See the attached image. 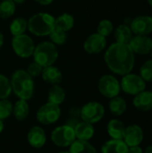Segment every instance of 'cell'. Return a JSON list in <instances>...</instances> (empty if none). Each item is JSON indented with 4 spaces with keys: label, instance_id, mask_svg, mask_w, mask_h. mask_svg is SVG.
Listing matches in <instances>:
<instances>
[{
    "label": "cell",
    "instance_id": "cell-1",
    "mask_svg": "<svg viewBox=\"0 0 152 153\" xmlns=\"http://www.w3.org/2000/svg\"><path fill=\"white\" fill-rule=\"evenodd\" d=\"M104 61L113 74L123 76L133 71L135 54L128 44L114 42L106 48Z\"/></svg>",
    "mask_w": 152,
    "mask_h": 153
},
{
    "label": "cell",
    "instance_id": "cell-2",
    "mask_svg": "<svg viewBox=\"0 0 152 153\" xmlns=\"http://www.w3.org/2000/svg\"><path fill=\"white\" fill-rule=\"evenodd\" d=\"M12 91L21 100H29L33 97L35 83L33 78L26 70L18 69L13 72L10 79Z\"/></svg>",
    "mask_w": 152,
    "mask_h": 153
},
{
    "label": "cell",
    "instance_id": "cell-3",
    "mask_svg": "<svg viewBox=\"0 0 152 153\" xmlns=\"http://www.w3.org/2000/svg\"><path fill=\"white\" fill-rule=\"evenodd\" d=\"M55 27V17L48 13L39 12L30 17L27 30L37 37H45L48 36Z\"/></svg>",
    "mask_w": 152,
    "mask_h": 153
},
{
    "label": "cell",
    "instance_id": "cell-4",
    "mask_svg": "<svg viewBox=\"0 0 152 153\" xmlns=\"http://www.w3.org/2000/svg\"><path fill=\"white\" fill-rule=\"evenodd\" d=\"M32 56L33 61L44 68L54 65L58 58V50L51 41H43L35 47Z\"/></svg>",
    "mask_w": 152,
    "mask_h": 153
},
{
    "label": "cell",
    "instance_id": "cell-5",
    "mask_svg": "<svg viewBox=\"0 0 152 153\" xmlns=\"http://www.w3.org/2000/svg\"><path fill=\"white\" fill-rule=\"evenodd\" d=\"M121 91L125 93L132 96H135L138 93L146 90L147 82L142 78L140 74H133L132 72L122 76L120 81Z\"/></svg>",
    "mask_w": 152,
    "mask_h": 153
},
{
    "label": "cell",
    "instance_id": "cell-6",
    "mask_svg": "<svg viewBox=\"0 0 152 153\" xmlns=\"http://www.w3.org/2000/svg\"><path fill=\"white\" fill-rule=\"evenodd\" d=\"M11 45L14 54L21 58H28L31 56L36 47L33 39L25 33L13 36Z\"/></svg>",
    "mask_w": 152,
    "mask_h": 153
},
{
    "label": "cell",
    "instance_id": "cell-7",
    "mask_svg": "<svg viewBox=\"0 0 152 153\" xmlns=\"http://www.w3.org/2000/svg\"><path fill=\"white\" fill-rule=\"evenodd\" d=\"M105 113V107L101 103L98 101H90L81 108L80 117L82 121L94 125L104 117Z\"/></svg>",
    "mask_w": 152,
    "mask_h": 153
},
{
    "label": "cell",
    "instance_id": "cell-8",
    "mask_svg": "<svg viewBox=\"0 0 152 153\" xmlns=\"http://www.w3.org/2000/svg\"><path fill=\"white\" fill-rule=\"evenodd\" d=\"M75 140L74 128L69 125L57 126L51 133V141L57 147H69Z\"/></svg>",
    "mask_w": 152,
    "mask_h": 153
},
{
    "label": "cell",
    "instance_id": "cell-9",
    "mask_svg": "<svg viewBox=\"0 0 152 153\" xmlns=\"http://www.w3.org/2000/svg\"><path fill=\"white\" fill-rule=\"evenodd\" d=\"M98 90L102 96L112 99L119 96L121 92L120 82L112 74H104L98 82Z\"/></svg>",
    "mask_w": 152,
    "mask_h": 153
},
{
    "label": "cell",
    "instance_id": "cell-10",
    "mask_svg": "<svg viewBox=\"0 0 152 153\" xmlns=\"http://www.w3.org/2000/svg\"><path fill=\"white\" fill-rule=\"evenodd\" d=\"M61 117V108L58 105L47 102L42 105L37 111L36 118L41 125L49 126L55 124Z\"/></svg>",
    "mask_w": 152,
    "mask_h": 153
},
{
    "label": "cell",
    "instance_id": "cell-11",
    "mask_svg": "<svg viewBox=\"0 0 152 153\" xmlns=\"http://www.w3.org/2000/svg\"><path fill=\"white\" fill-rule=\"evenodd\" d=\"M108 47L107 38L98 32L90 34L83 43V49L86 53L96 55L103 52Z\"/></svg>",
    "mask_w": 152,
    "mask_h": 153
},
{
    "label": "cell",
    "instance_id": "cell-12",
    "mask_svg": "<svg viewBox=\"0 0 152 153\" xmlns=\"http://www.w3.org/2000/svg\"><path fill=\"white\" fill-rule=\"evenodd\" d=\"M134 54L145 56L152 48V39L149 35H134L128 43Z\"/></svg>",
    "mask_w": 152,
    "mask_h": 153
},
{
    "label": "cell",
    "instance_id": "cell-13",
    "mask_svg": "<svg viewBox=\"0 0 152 153\" xmlns=\"http://www.w3.org/2000/svg\"><path fill=\"white\" fill-rule=\"evenodd\" d=\"M130 28L133 35H150L152 33V16L139 15L132 19Z\"/></svg>",
    "mask_w": 152,
    "mask_h": 153
},
{
    "label": "cell",
    "instance_id": "cell-14",
    "mask_svg": "<svg viewBox=\"0 0 152 153\" xmlns=\"http://www.w3.org/2000/svg\"><path fill=\"white\" fill-rule=\"evenodd\" d=\"M144 139L143 129L136 124L130 125L125 127V135L123 141L127 144L128 147L141 145Z\"/></svg>",
    "mask_w": 152,
    "mask_h": 153
},
{
    "label": "cell",
    "instance_id": "cell-15",
    "mask_svg": "<svg viewBox=\"0 0 152 153\" xmlns=\"http://www.w3.org/2000/svg\"><path fill=\"white\" fill-rule=\"evenodd\" d=\"M27 141L32 148H42L47 142V135L45 130L39 126H32L27 134Z\"/></svg>",
    "mask_w": 152,
    "mask_h": 153
},
{
    "label": "cell",
    "instance_id": "cell-16",
    "mask_svg": "<svg viewBox=\"0 0 152 153\" xmlns=\"http://www.w3.org/2000/svg\"><path fill=\"white\" fill-rule=\"evenodd\" d=\"M133 105L142 112H149L152 110V91L144 90L133 97Z\"/></svg>",
    "mask_w": 152,
    "mask_h": 153
},
{
    "label": "cell",
    "instance_id": "cell-17",
    "mask_svg": "<svg viewBox=\"0 0 152 153\" xmlns=\"http://www.w3.org/2000/svg\"><path fill=\"white\" fill-rule=\"evenodd\" d=\"M74 133L77 140L90 141L95 134V129L92 124L82 121L74 126Z\"/></svg>",
    "mask_w": 152,
    "mask_h": 153
},
{
    "label": "cell",
    "instance_id": "cell-18",
    "mask_svg": "<svg viewBox=\"0 0 152 153\" xmlns=\"http://www.w3.org/2000/svg\"><path fill=\"white\" fill-rule=\"evenodd\" d=\"M125 126L123 121L114 118L111 119L107 125V132L111 139L114 140H123L125 132Z\"/></svg>",
    "mask_w": 152,
    "mask_h": 153
},
{
    "label": "cell",
    "instance_id": "cell-19",
    "mask_svg": "<svg viewBox=\"0 0 152 153\" xmlns=\"http://www.w3.org/2000/svg\"><path fill=\"white\" fill-rule=\"evenodd\" d=\"M41 77L44 82L51 85L60 84V82L63 80L62 72L56 66L54 65L44 67L41 73Z\"/></svg>",
    "mask_w": 152,
    "mask_h": 153
},
{
    "label": "cell",
    "instance_id": "cell-20",
    "mask_svg": "<svg viewBox=\"0 0 152 153\" xmlns=\"http://www.w3.org/2000/svg\"><path fill=\"white\" fill-rule=\"evenodd\" d=\"M128 146L123 140L111 139L101 146V153H128Z\"/></svg>",
    "mask_w": 152,
    "mask_h": 153
},
{
    "label": "cell",
    "instance_id": "cell-21",
    "mask_svg": "<svg viewBox=\"0 0 152 153\" xmlns=\"http://www.w3.org/2000/svg\"><path fill=\"white\" fill-rule=\"evenodd\" d=\"M114 38L116 42L128 44L132 38L133 37V33L129 25L125 23H122L118 25L116 29H114Z\"/></svg>",
    "mask_w": 152,
    "mask_h": 153
},
{
    "label": "cell",
    "instance_id": "cell-22",
    "mask_svg": "<svg viewBox=\"0 0 152 153\" xmlns=\"http://www.w3.org/2000/svg\"><path fill=\"white\" fill-rule=\"evenodd\" d=\"M108 108L113 116L120 117L125 113L127 109V103L124 98L116 96L110 99V101L108 103Z\"/></svg>",
    "mask_w": 152,
    "mask_h": 153
},
{
    "label": "cell",
    "instance_id": "cell-23",
    "mask_svg": "<svg viewBox=\"0 0 152 153\" xmlns=\"http://www.w3.org/2000/svg\"><path fill=\"white\" fill-rule=\"evenodd\" d=\"M30 113V106L28 100L19 99L14 105H13V114L16 120L23 121L25 120Z\"/></svg>",
    "mask_w": 152,
    "mask_h": 153
},
{
    "label": "cell",
    "instance_id": "cell-24",
    "mask_svg": "<svg viewBox=\"0 0 152 153\" xmlns=\"http://www.w3.org/2000/svg\"><path fill=\"white\" fill-rule=\"evenodd\" d=\"M65 91L63 89V87H61L59 84H55L52 85L48 91V94H47V102L56 104V105H61L65 100Z\"/></svg>",
    "mask_w": 152,
    "mask_h": 153
},
{
    "label": "cell",
    "instance_id": "cell-25",
    "mask_svg": "<svg viewBox=\"0 0 152 153\" xmlns=\"http://www.w3.org/2000/svg\"><path fill=\"white\" fill-rule=\"evenodd\" d=\"M55 26L56 28L67 32L74 26V17L68 13H64L55 18Z\"/></svg>",
    "mask_w": 152,
    "mask_h": 153
},
{
    "label": "cell",
    "instance_id": "cell-26",
    "mask_svg": "<svg viewBox=\"0 0 152 153\" xmlns=\"http://www.w3.org/2000/svg\"><path fill=\"white\" fill-rule=\"evenodd\" d=\"M70 153H97L96 148L89 141L75 140L69 146Z\"/></svg>",
    "mask_w": 152,
    "mask_h": 153
},
{
    "label": "cell",
    "instance_id": "cell-27",
    "mask_svg": "<svg viewBox=\"0 0 152 153\" xmlns=\"http://www.w3.org/2000/svg\"><path fill=\"white\" fill-rule=\"evenodd\" d=\"M27 29H28V20L22 17H16L11 22L9 25V30L13 36H18L23 34L25 33Z\"/></svg>",
    "mask_w": 152,
    "mask_h": 153
},
{
    "label": "cell",
    "instance_id": "cell-28",
    "mask_svg": "<svg viewBox=\"0 0 152 153\" xmlns=\"http://www.w3.org/2000/svg\"><path fill=\"white\" fill-rule=\"evenodd\" d=\"M16 6L13 0H2L0 2V18H11L14 14Z\"/></svg>",
    "mask_w": 152,
    "mask_h": 153
},
{
    "label": "cell",
    "instance_id": "cell-29",
    "mask_svg": "<svg viewBox=\"0 0 152 153\" xmlns=\"http://www.w3.org/2000/svg\"><path fill=\"white\" fill-rule=\"evenodd\" d=\"M49 39H50V41L56 45V47L57 46H62L65 43L66 39H67V35H66V32L60 30V29H57L55 27V29L51 31V33L48 35Z\"/></svg>",
    "mask_w": 152,
    "mask_h": 153
},
{
    "label": "cell",
    "instance_id": "cell-30",
    "mask_svg": "<svg viewBox=\"0 0 152 153\" xmlns=\"http://www.w3.org/2000/svg\"><path fill=\"white\" fill-rule=\"evenodd\" d=\"M12 93V86L10 79L0 74V100L8 99Z\"/></svg>",
    "mask_w": 152,
    "mask_h": 153
},
{
    "label": "cell",
    "instance_id": "cell-31",
    "mask_svg": "<svg viewBox=\"0 0 152 153\" xmlns=\"http://www.w3.org/2000/svg\"><path fill=\"white\" fill-rule=\"evenodd\" d=\"M114 24L113 22L108 19H103L101 20L97 26V32L104 37H108L111 33L114 31Z\"/></svg>",
    "mask_w": 152,
    "mask_h": 153
},
{
    "label": "cell",
    "instance_id": "cell-32",
    "mask_svg": "<svg viewBox=\"0 0 152 153\" xmlns=\"http://www.w3.org/2000/svg\"><path fill=\"white\" fill-rule=\"evenodd\" d=\"M139 74L146 82H152V58L145 61L142 65Z\"/></svg>",
    "mask_w": 152,
    "mask_h": 153
},
{
    "label": "cell",
    "instance_id": "cell-33",
    "mask_svg": "<svg viewBox=\"0 0 152 153\" xmlns=\"http://www.w3.org/2000/svg\"><path fill=\"white\" fill-rule=\"evenodd\" d=\"M13 113V103L5 100H0V119H6Z\"/></svg>",
    "mask_w": 152,
    "mask_h": 153
},
{
    "label": "cell",
    "instance_id": "cell-34",
    "mask_svg": "<svg viewBox=\"0 0 152 153\" xmlns=\"http://www.w3.org/2000/svg\"><path fill=\"white\" fill-rule=\"evenodd\" d=\"M42 70H43V67H42L41 65H39V64H37L36 62H34V61L31 62V63L28 65V67H27V69H26L27 73H28L32 78L38 77V76H39V75H41Z\"/></svg>",
    "mask_w": 152,
    "mask_h": 153
},
{
    "label": "cell",
    "instance_id": "cell-35",
    "mask_svg": "<svg viewBox=\"0 0 152 153\" xmlns=\"http://www.w3.org/2000/svg\"><path fill=\"white\" fill-rule=\"evenodd\" d=\"M128 153H143V150L140 145L132 146L128 148Z\"/></svg>",
    "mask_w": 152,
    "mask_h": 153
},
{
    "label": "cell",
    "instance_id": "cell-36",
    "mask_svg": "<svg viewBox=\"0 0 152 153\" xmlns=\"http://www.w3.org/2000/svg\"><path fill=\"white\" fill-rule=\"evenodd\" d=\"M34 1L41 5H48L50 4H52L54 0H34Z\"/></svg>",
    "mask_w": 152,
    "mask_h": 153
},
{
    "label": "cell",
    "instance_id": "cell-37",
    "mask_svg": "<svg viewBox=\"0 0 152 153\" xmlns=\"http://www.w3.org/2000/svg\"><path fill=\"white\" fill-rule=\"evenodd\" d=\"M4 34H3V32L0 30V48L3 47V45H4Z\"/></svg>",
    "mask_w": 152,
    "mask_h": 153
},
{
    "label": "cell",
    "instance_id": "cell-38",
    "mask_svg": "<svg viewBox=\"0 0 152 153\" xmlns=\"http://www.w3.org/2000/svg\"><path fill=\"white\" fill-rule=\"evenodd\" d=\"M143 153H152V145H149L148 147H146L143 151Z\"/></svg>",
    "mask_w": 152,
    "mask_h": 153
},
{
    "label": "cell",
    "instance_id": "cell-39",
    "mask_svg": "<svg viewBox=\"0 0 152 153\" xmlns=\"http://www.w3.org/2000/svg\"><path fill=\"white\" fill-rule=\"evenodd\" d=\"M13 1L15 4H23L25 2V0H13Z\"/></svg>",
    "mask_w": 152,
    "mask_h": 153
},
{
    "label": "cell",
    "instance_id": "cell-40",
    "mask_svg": "<svg viewBox=\"0 0 152 153\" xmlns=\"http://www.w3.org/2000/svg\"><path fill=\"white\" fill-rule=\"evenodd\" d=\"M3 130H4V123H3V120L0 119V134L3 132Z\"/></svg>",
    "mask_w": 152,
    "mask_h": 153
},
{
    "label": "cell",
    "instance_id": "cell-41",
    "mask_svg": "<svg viewBox=\"0 0 152 153\" xmlns=\"http://www.w3.org/2000/svg\"><path fill=\"white\" fill-rule=\"evenodd\" d=\"M147 2H148V4L152 7V0H147Z\"/></svg>",
    "mask_w": 152,
    "mask_h": 153
},
{
    "label": "cell",
    "instance_id": "cell-42",
    "mask_svg": "<svg viewBox=\"0 0 152 153\" xmlns=\"http://www.w3.org/2000/svg\"><path fill=\"white\" fill-rule=\"evenodd\" d=\"M57 153H70L69 152V151H62V152H59Z\"/></svg>",
    "mask_w": 152,
    "mask_h": 153
},
{
    "label": "cell",
    "instance_id": "cell-43",
    "mask_svg": "<svg viewBox=\"0 0 152 153\" xmlns=\"http://www.w3.org/2000/svg\"><path fill=\"white\" fill-rule=\"evenodd\" d=\"M150 55H151V58H152V48H151V52H150Z\"/></svg>",
    "mask_w": 152,
    "mask_h": 153
},
{
    "label": "cell",
    "instance_id": "cell-44",
    "mask_svg": "<svg viewBox=\"0 0 152 153\" xmlns=\"http://www.w3.org/2000/svg\"><path fill=\"white\" fill-rule=\"evenodd\" d=\"M151 91H152V90H151Z\"/></svg>",
    "mask_w": 152,
    "mask_h": 153
}]
</instances>
